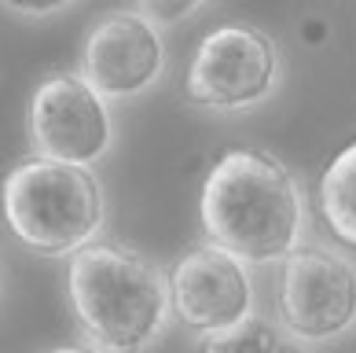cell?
I'll list each match as a JSON object with an SVG mask.
<instances>
[{
    "instance_id": "52a82bcc",
    "label": "cell",
    "mask_w": 356,
    "mask_h": 353,
    "mask_svg": "<svg viewBox=\"0 0 356 353\" xmlns=\"http://www.w3.org/2000/svg\"><path fill=\"white\" fill-rule=\"evenodd\" d=\"M74 74L107 103L151 93L165 74L162 30L140 11H107L92 22Z\"/></svg>"
},
{
    "instance_id": "8fae6325",
    "label": "cell",
    "mask_w": 356,
    "mask_h": 353,
    "mask_svg": "<svg viewBox=\"0 0 356 353\" xmlns=\"http://www.w3.org/2000/svg\"><path fill=\"white\" fill-rule=\"evenodd\" d=\"M136 11L147 15L154 26H173V22H184L191 19L195 11H202L209 0H136Z\"/></svg>"
},
{
    "instance_id": "277c9868",
    "label": "cell",
    "mask_w": 356,
    "mask_h": 353,
    "mask_svg": "<svg viewBox=\"0 0 356 353\" xmlns=\"http://www.w3.org/2000/svg\"><path fill=\"white\" fill-rule=\"evenodd\" d=\"M283 52L254 22H220L195 45L184 70V100L202 111H250L275 96Z\"/></svg>"
},
{
    "instance_id": "7a4b0ae2",
    "label": "cell",
    "mask_w": 356,
    "mask_h": 353,
    "mask_svg": "<svg viewBox=\"0 0 356 353\" xmlns=\"http://www.w3.org/2000/svg\"><path fill=\"white\" fill-rule=\"evenodd\" d=\"M67 302L99 353H147L173 320L165 272L125 243H88L67 258Z\"/></svg>"
},
{
    "instance_id": "7c38bea8",
    "label": "cell",
    "mask_w": 356,
    "mask_h": 353,
    "mask_svg": "<svg viewBox=\"0 0 356 353\" xmlns=\"http://www.w3.org/2000/svg\"><path fill=\"white\" fill-rule=\"evenodd\" d=\"M0 4L26 19H48V15H59V11L74 8L77 0H0Z\"/></svg>"
},
{
    "instance_id": "30bf717a",
    "label": "cell",
    "mask_w": 356,
    "mask_h": 353,
    "mask_svg": "<svg viewBox=\"0 0 356 353\" xmlns=\"http://www.w3.org/2000/svg\"><path fill=\"white\" fill-rule=\"evenodd\" d=\"M191 353H301V346L290 335H283L275 324L250 317L246 324L224 335H202Z\"/></svg>"
},
{
    "instance_id": "5b68a950",
    "label": "cell",
    "mask_w": 356,
    "mask_h": 353,
    "mask_svg": "<svg viewBox=\"0 0 356 353\" xmlns=\"http://www.w3.org/2000/svg\"><path fill=\"white\" fill-rule=\"evenodd\" d=\"M275 317L294 343H338L356 331V261L327 243H301L280 261Z\"/></svg>"
},
{
    "instance_id": "4fadbf2b",
    "label": "cell",
    "mask_w": 356,
    "mask_h": 353,
    "mask_svg": "<svg viewBox=\"0 0 356 353\" xmlns=\"http://www.w3.org/2000/svg\"><path fill=\"white\" fill-rule=\"evenodd\" d=\"M301 37H305L309 45H320V41L331 37V22L320 19V15H312V19H305V26H301Z\"/></svg>"
},
{
    "instance_id": "6da1fadb",
    "label": "cell",
    "mask_w": 356,
    "mask_h": 353,
    "mask_svg": "<svg viewBox=\"0 0 356 353\" xmlns=\"http://www.w3.org/2000/svg\"><path fill=\"white\" fill-rule=\"evenodd\" d=\"M199 221L206 243L243 265H280L305 235V195L272 151L232 148L202 180Z\"/></svg>"
},
{
    "instance_id": "8992f818",
    "label": "cell",
    "mask_w": 356,
    "mask_h": 353,
    "mask_svg": "<svg viewBox=\"0 0 356 353\" xmlns=\"http://www.w3.org/2000/svg\"><path fill=\"white\" fill-rule=\"evenodd\" d=\"M26 129L37 159L92 169L114 148L111 103L81 81L77 74H48L30 96Z\"/></svg>"
},
{
    "instance_id": "ba28073f",
    "label": "cell",
    "mask_w": 356,
    "mask_h": 353,
    "mask_svg": "<svg viewBox=\"0 0 356 353\" xmlns=\"http://www.w3.org/2000/svg\"><path fill=\"white\" fill-rule=\"evenodd\" d=\"M169 306L195 335H224L254 317L257 291L250 265L213 243H199L169 269Z\"/></svg>"
},
{
    "instance_id": "3957f363",
    "label": "cell",
    "mask_w": 356,
    "mask_h": 353,
    "mask_svg": "<svg viewBox=\"0 0 356 353\" xmlns=\"http://www.w3.org/2000/svg\"><path fill=\"white\" fill-rule=\"evenodd\" d=\"M0 214L26 251L70 258L96 243L107 221V203L92 169L33 155L8 169L0 185Z\"/></svg>"
},
{
    "instance_id": "5bb4252c",
    "label": "cell",
    "mask_w": 356,
    "mask_h": 353,
    "mask_svg": "<svg viewBox=\"0 0 356 353\" xmlns=\"http://www.w3.org/2000/svg\"><path fill=\"white\" fill-rule=\"evenodd\" d=\"M48 353H99V350H92L88 343H85V346L74 343V346H56V350H48Z\"/></svg>"
},
{
    "instance_id": "9c48e42d",
    "label": "cell",
    "mask_w": 356,
    "mask_h": 353,
    "mask_svg": "<svg viewBox=\"0 0 356 353\" xmlns=\"http://www.w3.org/2000/svg\"><path fill=\"white\" fill-rule=\"evenodd\" d=\"M320 217L338 243L356 251V140L346 143L320 177Z\"/></svg>"
}]
</instances>
